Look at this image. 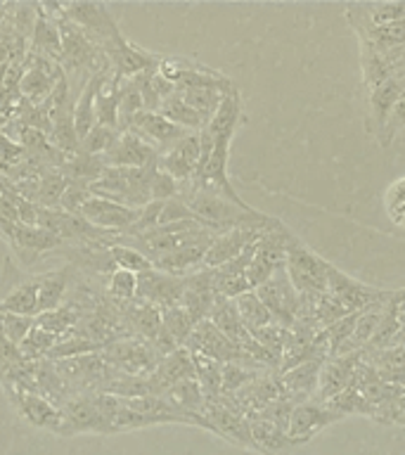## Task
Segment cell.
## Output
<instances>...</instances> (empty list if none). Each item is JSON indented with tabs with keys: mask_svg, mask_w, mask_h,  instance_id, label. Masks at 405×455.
Wrapping results in <instances>:
<instances>
[{
	"mask_svg": "<svg viewBox=\"0 0 405 455\" xmlns=\"http://www.w3.org/2000/svg\"><path fill=\"white\" fill-rule=\"evenodd\" d=\"M361 354H344V355H327L320 370V384H318V398L320 403L332 401L339 396L353 384L355 370L361 365Z\"/></svg>",
	"mask_w": 405,
	"mask_h": 455,
	"instance_id": "cell-11",
	"label": "cell"
},
{
	"mask_svg": "<svg viewBox=\"0 0 405 455\" xmlns=\"http://www.w3.org/2000/svg\"><path fill=\"white\" fill-rule=\"evenodd\" d=\"M62 412V427L60 436H74V434H112V427L102 418L92 396H71L64 405H60Z\"/></svg>",
	"mask_w": 405,
	"mask_h": 455,
	"instance_id": "cell-8",
	"label": "cell"
},
{
	"mask_svg": "<svg viewBox=\"0 0 405 455\" xmlns=\"http://www.w3.org/2000/svg\"><path fill=\"white\" fill-rule=\"evenodd\" d=\"M234 85V84H233ZM233 85H227V88H216V85H199V88H185V91H178L183 95V100L187 105L195 109V112L204 119V124L213 119V114L218 112L220 100L226 95Z\"/></svg>",
	"mask_w": 405,
	"mask_h": 455,
	"instance_id": "cell-25",
	"label": "cell"
},
{
	"mask_svg": "<svg viewBox=\"0 0 405 455\" xmlns=\"http://www.w3.org/2000/svg\"><path fill=\"white\" fill-rule=\"evenodd\" d=\"M107 291L116 304H133L138 297V275L131 270L116 268L107 277Z\"/></svg>",
	"mask_w": 405,
	"mask_h": 455,
	"instance_id": "cell-36",
	"label": "cell"
},
{
	"mask_svg": "<svg viewBox=\"0 0 405 455\" xmlns=\"http://www.w3.org/2000/svg\"><path fill=\"white\" fill-rule=\"evenodd\" d=\"M119 128H109V126H95L91 133L85 135L81 140V148H78V155H88V156H102L109 152V148L114 145V140L119 138Z\"/></svg>",
	"mask_w": 405,
	"mask_h": 455,
	"instance_id": "cell-38",
	"label": "cell"
},
{
	"mask_svg": "<svg viewBox=\"0 0 405 455\" xmlns=\"http://www.w3.org/2000/svg\"><path fill=\"white\" fill-rule=\"evenodd\" d=\"M34 45L38 52H45L48 60H62V38L55 17L45 14L43 7H36L34 17Z\"/></svg>",
	"mask_w": 405,
	"mask_h": 455,
	"instance_id": "cell-24",
	"label": "cell"
},
{
	"mask_svg": "<svg viewBox=\"0 0 405 455\" xmlns=\"http://www.w3.org/2000/svg\"><path fill=\"white\" fill-rule=\"evenodd\" d=\"M393 223H396V226H401V228H405V209L398 213L396 219H393Z\"/></svg>",
	"mask_w": 405,
	"mask_h": 455,
	"instance_id": "cell-47",
	"label": "cell"
},
{
	"mask_svg": "<svg viewBox=\"0 0 405 455\" xmlns=\"http://www.w3.org/2000/svg\"><path fill=\"white\" fill-rule=\"evenodd\" d=\"M254 291L256 297L266 304V308H268L275 323H280V325L284 327L294 325V320H297L298 315V308H301V294H298L297 287L291 284L290 275H287V266L275 270V273H273L266 283L258 284Z\"/></svg>",
	"mask_w": 405,
	"mask_h": 455,
	"instance_id": "cell-3",
	"label": "cell"
},
{
	"mask_svg": "<svg viewBox=\"0 0 405 455\" xmlns=\"http://www.w3.org/2000/svg\"><path fill=\"white\" fill-rule=\"evenodd\" d=\"M249 425H251V439H254L256 453L261 455H287L290 451L297 448V443L287 436L284 429L270 422L266 418H249Z\"/></svg>",
	"mask_w": 405,
	"mask_h": 455,
	"instance_id": "cell-21",
	"label": "cell"
},
{
	"mask_svg": "<svg viewBox=\"0 0 405 455\" xmlns=\"http://www.w3.org/2000/svg\"><path fill=\"white\" fill-rule=\"evenodd\" d=\"M327 294L337 299L348 313H362L372 308V306L389 301L393 291H384L377 290V287H369V284L358 283L353 277H348L346 273H341L337 266H332L330 283H327Z\"/></svg>",
	"mask_w": 405,
	"mask_h": 455,
	"instance_id": "cell-4",
	"label": "cell"
},
{
	"mask_svg": "<svg viewBox=\"0 0 405 455\" xmlns=\"http://www.w3.org/2000/svg\"><path fill=\"white\" fill-rule=\"evenodd\" d=\"M78 323H81V311H78V306H74V301L71 304H62L55 311L41 313L36 318V325L45 330V332L55 334L57 339H64L67 334L74 332Z\"/></svg>",
	"mask_w": 405,
	"mask_h": 455,
	"instance_id": "cell-26",
	"label": "cell"
},
{
	"mask_svg": "<svg viewBox=\"0 0 405 455\" xmlns=\"http://www.w3.org/2000/svg\"><path fill=\"white\" fill-rule=\"evenodd\" d=\"M183 291L185 277L169 275L163 270L152 268L138 275V297H135V301H142V304H149L163 311V308L180 304Z\"/></svg>",
	"mask_w": 405,
	"mask_h": 455,
	"instance_id": "cell-7",
	"label": "cell"
},
{
	"mask_svg": "<svg viewBox=\"0 0 405 455\" xmlns=\"http://www.w3.org/2000/svg\"><path fill=\"white\" fill-rule=\"evenodd\" d=\"M327 355H315L311 361L301 363L297 368L287 370L280 375V387H282L284 398H290L291 403H306V401H315L318 398V384H320V370L325 363Z\"/></svg>",
	"mask_w": 405,
	"mask_h": 455,
	"instance_id": "cell-14",
	"label": "cell"
},
{
	"mask_svg": "<svg viewBox=\"0 0 405 455\" xmlns=\"http://www.w3.org/2000/svg\"><path fill=\"white\" fill-rule=\"evenodd\" d=\"M69 273L71 268H57L48 270L36 275V284H38V315L45 311H55L67 301V291H69ZM36 315V318H38Z\"/></svg>",
	"mask_w": 405,
	"mask_h": 455,
	"instance_id": "cell-22",
	"label": "cell"
},
{
	"mask_svg": "<svg viewBox=\"0 0 405 455\" xmlns=\"http://www.w3.org/2000/svg\"><path fill=\"white\" fill-rule=\"evenodd\" d=\"M244 124V105H242L240 88L233 85L230 91L220 100L218 112L213 114V119L206 124V131L211 133L213 140H227L233 142L237 128Z\"/></svg>",
	"mask_w": 405,
	"mask_h": 455,
	"instance_id": "cell-19",
	"label": "cell"
},
{
	"mask_svg": "<svg viewBox=\"0 0 405 455\" xmlns=\"http://www.w3.org/2000/svg\"><path fill=\"white\" fill-rule=\"evenodd\" d=\"M234 306H237V313H240L242 325L247 327L249 332H256V330L275 323L268 308H266V304L256 297V291H247V294L237 297L234 299Z\"/></svg>",
	"mask_w": 405,
	"mask_h": 455,
	"instance_id": "cell-28",
	"label": "cell"
},
{
	"mask_svg": "<svg viewBox=\"0 0 405 455\" xmlns=\"http://www.w3.org/2000/svg\"><path fill=\"white\" fill-rule=\"evenodd\" d=\"M403 91L401 85L396 84V78H389L384 84L375 85L368 91V116H365V128L372 138H379L384 131V124L389 119L391 109L396 107V102L401 100Z\"/></svg>",
	"mask_w": 405,
	"mask_h": 455,
	"instance_id": "cell-17",
	"label": "cell"
},
{
	"mask_svg": "<svg viewBox=\"0 0 405 455\" xmlns=\"http://www.w3.org/2000/svg\"><path fill=\"white\" fill-rule=\"evenodd\" d=\"M159 114H163L166 119L173 121L176 126H180L183 131H187V133H199V131L206 126L204 119L185 102L183 95L178 91L163 100L162 107H159Z\"/></svg>",
	"mask_w": 405,
	"mask_h": 455,
	"instance_id": "cell-27",
	"label": "cell"
},
{
	"mask_svg": "<svg viewBox=\"0 0 405 455\" xmlns=\"http://www.w3.org/2000/svg\"><path fill=\"white\" fill-rule=\"evenodd\" d=\"M393 78H396V84L401 85V91L405 92V71H401V74H398V76H393Z\"/></svg>",
	"mask_w": 405,
	"mask_h": 455,
	"instance_id": "cell-46",
	"label": "cell"
},
{
	"mask_svg": "<svg viewBox=\"0 0 405 455\" xmlns=\"http://www.w3.org/2000/svg\"><path fill=\"white\" fill-rule=\"evenodd\" d=\"M258 377L256 368L242 365V363H226L223 365V387H220V396H234L247 384H251Z\"/></svg>",
	"mask_w": 405,
	"mask_h": 455,
	"instance_id": "cell-37",
	"label": "cell"
},
{
	"mask_svg": "<svg viewBox=\"0 0 405 455\" xmlns=\"http://www.w3.org/2000/svg\"><path fill=\"white\" fill-rule=\"evenodd\" d=\"M12 405L17 408L21 418L27 419L28 425L38 427V429H48V432L60 434L62 427V412L52 401H48L41 394L27 389H5Z\"/></svg>",
	"mask_w": 405,
	"mask_h": 455,
	"instance_id": "cell-10",
	"label": "cell"
},
{
	"mask_svg": "<svg viewBox=\"0 0 405 455\" xmlns=\"http://www.w3.org/2000/svg\"><path fill=\"white\" fill-rule=\"evenodd\" d=\"M109 254H112V261L116 268L131 270L135 275H140V273H147V270L155 268V263L149 261L142 251H138V249L131 247V244H123V242H119L116 237H114L112 244H109Z\"/></svg>",
	"mask_w": 405,
	"mask_h": 455,
	"instance_id": "cell-31",
	"label": "cell"
},
{
	"mask_svg": "<svg viewBox=\"0 0 405 455\" xmlns=\"http://www.w3.org/2000/svg\"><path fill=\"white\" fill-rule=\"evenodd\" d=\"M290 330L291 327H284L280 325V323H270V325L251 332V337H254L256 344H258L266 354H270L277 363H280L282 361L284 347H287V339H290Z\"/></svg>",
	"mask_w": 405,
	"mask_h": 455,
	"instance_id": "cell-35",
	"label": "cell"
},
{
	"mask_svg": "<svg viewBox=\"0 0 405 455\" xmlns=\"http://www.w3.org/2000/svg\"><path fill=\"white\" fill-rule=\"evenodd\" d=\"M149 192H152V202H169V199H176L178 195H180V185H178L169 173H163L162 169H156Z\"/></svg>",
	"mask_w": 405,
	"mask_h": 455,
	"instance_id": "cell-42",
	"label": "cell"
},
{
	"mask_svg": "<svg viewBox=\"0 0 405 455\" xmlns=\"http://www.w3.org/2000/svg\"><path fill=\"white\" fill-rule=\"evenodd\" d=\"M128 131H135V133L140 135L142 140H147L159 155H163L166 149H171L178 140H183L185 135H187V131L176 126L173 121H169L159 112H140L135 116Z\"/></svg>",
	"mask_w": 405,
	"mask_h": 455,
	"instance_id": "cell-15",
	"label": "cell"
},
{
	"mask_svg": "<svg viewBox=\"0 0 405 455\" xmlns=\"http://www.w3.org/2000/svg\"><path fill=\"white\" fill-rule=\"evenodd\" d=\"M199 156H202L199 133H187L183 140H178L173 148L159 155V169L169 173L178 185H187L197 173Z\"/></svg>",
	"mask_w": 405,
	"mask_h": 455,
	"instance_id": "cell-12",
	"label": "cell"
},
{
	"mask_svg": "<svg viewBox=\"0 0 405 455\" xmlns=\"http://www.w3.org/2000/svg\"><path fill=\"white\" fill-rule=\"evenodd\" d=\"M195 355V375L197 382L204 391L206 401H216L220 396V387H223V363L211 361L206 355Z\"/></svg>",
	"mask_w": 405,
	"mask_h": 455,
	"instance_id": "cell-29",
	"label": "cell"
},
{
	"mask_svg": "<svg viewBox=\"0 0 405 455\" xmlns=\"http://www.w3.org/2000/svg\"><path fill=\"white\" fill-rule=\"evenodd\" d=\"M24 358H21L20 354V347L14 344V341H10L5 337V332L0 330V372L7 368H12V365H17V363H21Z\"/></svg>",
	"mask_w": 405,
	"mask_h": 455,
	"instance_id": "cell-45",
	"label": "cell"
},
{
	"mask_svg": "<svg viewBox=\"0 0 405 455\" xmlns=\"http://www.w3.org/2000/svg\"><path fill=\"white\" fill-rule=\"evenodd\" d=\"M401 131H405V92L401 95V100L396 102V107L391 109L389 119H386V124H384L382 135L377 138L379 148H389L391 142L396 140Z\"/></svg>",
	"mask_w": 405,
	"mask_h": 455,
	"instance_id": "cell-41",
	"label": "cell"
},
{
	"mask_svg": "<svg viewBox=\"0 0 405 455\" xmlns=\"http://www.w3.org/2000/svg\"><path fill=\"white\" fill-rule=\"evenodd\" d=\"M384 209L389 213V219L393 220L398 213L405 209V178H398L386 188L384 192Z\"/></svg>",
	"mask_w": 405,
	"mask_h": 455,
	"instance_id": "cell-44",
	"label": "cell"
},
{
	"mask_svg": "<svg viewBox=\"0 0 405 455\" xmlns=\"http://www.w3.org/2000/svg\"><path fill=\"white\" fill-rule=\"evenodd\" d=\"M62 12L76 27L83 28L85 34L92 36L99 48H105L121 36L119 24L102 3H69V5H62Z\"/></svg>",
	"mask_w": 405,
	"mask_h": 455,
	"instance_id": "cell-5",
	"label": "cell"
},
{
	"mask_svg": "<svg viewBox=\"0 0 405 455\" xmlns=\"http://www.w3.org/2000/svg\"><path fill=\"white\" fill-rule=\"evenodd\" d=\"M339 415H334L325 403L320 401H306V403H297L291 411L290 427H287V436H290L297 446L311 441L318 432H322L327 425L337 422Z\"/></svg>",
	"mask_w": 405,
	"mask_h": 455,
	"instance_id": "cell-13",
	"label": "cell"
},
{
	"mask_svg": "<svg viewBox=\"0 0 405 455\" xmlns=\"http://www.w3.org/2000/svg\"><path fill=\"white\" fill-rule=\"evenodd\" d=\"M128 323L138 330L142 339L152 341L162 330V311L142 301H133L128 308Z\"/></svg>",
	"mask_w": 405,
	"mask_h": 455,
	"instance_id": "cell-30",
	"label": "cell"
},
{
	"mask_svg": "<svg viewBox=\"0 0 405 455\" xmlns=\"http://www.w3.org/2000/svg\"><path fill=\"white\" fill-rule=\"evenodd\" d=\"M162 325L163 330L173 337L178 347H185L187 339H190L192 330L197 327L195 318H192L190 313L185 311L183 306H171V308H163L162 311Z\"/></svg>",
	"mask_w": 405,
	"mask_h": 455,
	"instance_id": "cell-32",
	"label": "cell"
},
{
	"mask_svg": "<svg viewBox=\"0 0 405 455\" xmlns=\"http://www.w3.org/2000/svg\"><path fill=\"white\" fill-rule=\"evenodd\" d=\"M102 159L107 169H147L159 164V152L147 140H142L135 131H121Z\"/></svg>",
	"mask_w": 405,
	"mask_h": 455,
	"instance_id": "cell-6",
	"label": "cell"
},
{
	"mask_svg": "<svg viewBox=\"0 0 405 455\" xmlns=\"http://www.w3.org/2000/svg\"><path fill=\"white\" fill-rule=\"evenodd\" d=\"M185 220H197L195 219V213L190 212V206L185 204L183 199H169V202H163L162 216H159V226H171V223H185ZM204 226V223H202Z\"/></svg>",
	"mask_w": 405,
	"mask_h": 455,
	"instance_id": "cell-43",
	"label": "cell"
},
{
	"mask_svg": "<svg viewBox=\"0 0 405 455\" xmlns=\"http://www.w3.org/2000/svg\"><path fill=\"white\" fill-rule=\"evenodd\" d=\"M330 270L332 263L291 235L287 242V275L298 294H327Z\"/></svg>",
	"mask_w": 405,
	"mask_h": 455,
	"instance_id": "cell-1",
	"label": "cell"
},
{
	"mask_svg": "<svg viewBox=\"0 0 405 455\" xmlns=\"http://www.w3.org/2000/svg\"><path fill=\"white\" fill-rule=\"evenodd\" d=\"M91 197H92L91 185L83 183V180H69V185H67V190H64L57 209H62V212L67 213H81L83 204Z\"/></svg>",
	"mask_w": 405,
	"mask_h": 455,
	"instance_id": "cell-40",
	"label": "cell"
},
{
	"mask_svg": "<svg viewBox=\"0 0 405 455\" xmlns=\"http://www.w3.org/2000/svg\"><path fill=\"white\" fill-rule=\"evenodd\" d=\"M166 401H169L176 411L185 412V415H190V418H202V412H204L206 405V396L202 387H199L197 377L195 379H183V382L173 384L171 389H166L162 394Z\"/></svg>",
	"mask_w": 405,
	"mask_h": 455,
	"instance_id": "cell-23",
	"label": "cell"
},
{
	"mask_svg": "<svg viewBox=\"0 0 405 455\" xmlns=\"http://www.w3.org/2000/svg\"><path fill=\"white\" fill-rule=\"evenodd\" d=\"M57 337L55 334L45 332L41 327L36 325L28 337L20 344V354L24 361H48L50 354H52V348L57 347Z\"/></svg>",
	"mask_w": 405,
	"mask_h": 455,
	"instance_id": "cell-33",
	"label": "cell"
},
{
	"mask_svg": "<svg viewBox=\"0 0 405 455\" xmlns=\"http://www.w3.org/2000/svg\"><path fill=\"white\" fill-rule=\"evenodd\" d=\"M36 327V318L31 315H17V313H0V330L5 332L10 341L20 347L27 339L28 332Z\"/></svg>",
	"mask_w": 405,
	"mask_h": 455,
	"instance_id": "cell-39",
	"label": "cell"
},
{
	"mask_svg": "<svg viewBox=\"0 0 405 455\" xmlns=\"http://www.w3.org/2000/svg\"><path fill=\"white\" fill-rule=\"evenodd\" d=\"M107 74H109V69H102L98 71V74H92V76L85 81L83 91H81L76 105H74V128H76L78 140H83L85 135L98 126V95L102 84L107 81Z\"/></svg>",
	"mask_w": 405,
	"mask_h": 455,
	"instance_id": "cell-20",
	"label": "cell"
},
{
	"mask_svg": "<svg viewBox=\"0 0 405 455\" xmlns=\"http://www.w3.org/2000/svg\"><path fill=\"white\" fill-rule=\"evenodd\" d=\"M195 377H197L195 375V355L190 348L180 347L173 354L163 355L155 372L149 375V382H152L155 396H162L173 384L183 382V379H195Z\"/></svg>",
	"mask_w": 405,
	"mask_h": 455,
	"instance_id": "cell-16",
	"label": "cell"
},
{
	"mask_svg": "<svg viewBox=\"0 0 405 455\" xmlns=\"http://www.w3.org/2000/svg\"><path fill=\"white\" fill-rule=\"evenodd\" d=\"M81 216H83L91 226H95L98 230H105V233L114 235H126L131 230L138 216H140V209H131V206L116 204L112 199H102L92 195L88 202L81 209Z\"/></svg>",
	"mask_w": 405,
	"mask_h": 455,
	"instance_id": "cell-9",
	"label": "cell"
},
{
	"mask_svg": "<svg viewBox=\"0 0 405 455\" xmlns=\"http://www.w3.org/2000/svg\"><path fill=\"white\" fill-rule=\"evenodd\" d=\"M67 185H69V178H67L64 171L52 169L50 173H45L38 180V195H36L38 206H43V209H55V206H60V199H62Z\"/></svg>",
	"mask_w": 405,
	"mask_h": 455,
	"instance_id": "cell-34",
	"label": "cell"
},
{
	"mask_svg": "<svg viewBox=\"0 0 405 455\" xmlns=\"http://www.w3.org/2000/svg\"><path fill=\"white\" fill-rule=\"evenodd\" d=\"M290 230L280 223V226L268 230L261 240L256 242L254 256H251V263H249L247 270L251 290H256L258 284L266 283L275 270L287 266V242H290Z\"/></svg>",
	"mask_w": 405,
	"mask_h": 455,
	"instance_id": "cell-2",
	"label": "cell"
},
{
	"mask_svg": "<svg viewBox=\"0 0 405 455\" xmlns=\"http://www.w3.org/2000/svg\"><path fill=\"white\" fill-rule=\"evenodd\" d=\"M60 247H67L57 235H52L45 228L38 226H24V223H17V233H14V244L12 249L20 256V261L24 266H28L36 259H41L43 254L48 251H55Z\"/></svg>",
	"mask_w": 405,
	"mask_h": 455,
	"instance_id": "cell-18",
	"label": "cell"
}]
</instances>
